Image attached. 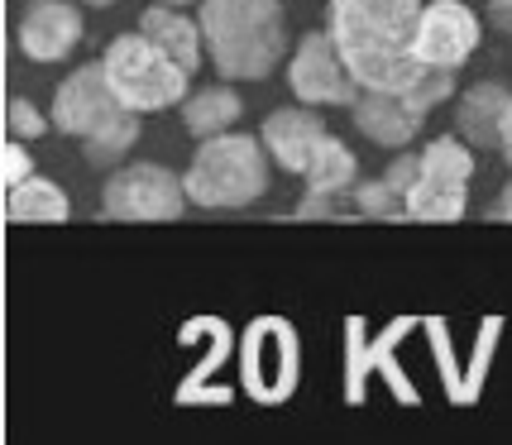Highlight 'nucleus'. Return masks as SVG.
Segmentation results:
<instances>
[{
  "instance_id": "22",
  "label": "nucleus",
  "mask_w": 512,
  "mask_h": 445,
  "mask_svg": "<svg viewBox=\"0 0 512 445\" xmlns=\"http://www.w3.org/2000/svg\"><path fill=\"white\" fill-rule=\"evenodd\" d=\"M24 178H34V158L24 149V139H10L5 144V187H20Z\"/></svg>"
},
{
  "instance_id": "11",
  "label": "nucleus",
  "mask_w": 512,
  "mask_h": 445,
  "mask_svg": "<svg viewBox=\"0 0 512 445\" xmlns=\"http://www.w3.org/2000/svg\"><path fill=\"white\" fill-rule=\"evenodd\" d=\"M297 383V340L292 326L268 316L254 321L245 335V388L259 402H283Z\"/></svg>"
},
{
  "instance_id": "4",
  "label": "nucleus",
  "mask_w": 512,
  "mask_h": 445,
  "mask_svg": "<svg viewBox=\"0 0 512 445\" xmlns=\"http://www.w3.org/2000/svg\"><path fill=\"white\" fill-rule=\"evenodd\" d=\"M101 63H106V77H111L115 96L139 115L173 111V106H182V101L192 96V91H187L192 72L173 63L144 29H139V34H115L111 44H106V58H101Z\"/></svg>"
},
{
  "instance_id": "9",
  "label": "nucleus",
  "mask_w": 512,
  "mask_h": 445,
  "mask_svg": "<svg viewBox=\"0 0 512 445\" xmlns=\"http://www.w3.org/2000/svg\"><path fill=\"white\" fill-rule=\"evenodd\" d=\"M130 106L115 96L111 77H106V63H82L77 72H67L58 91H53V130L72 134V139H87L101 125H111L115 115H125Z\"/></svg>"
},
{
  "instance_id": "8",
  "label": "nucleus",
  "mask_w": 512,
  "mask_h": 445,
  "mask_svg": "<svg viewBox=\"0 0 512 445\" xmlns=\"http://www.w3.org/2000/svg\"><path fill=\"white\" fill-rule=\"evenodd\" d=\"M288 87L307 106H340V111H350L359 101V82L355 72L345 67V58H340L331 29H312V34L297 39V48L288 58Z\"/></svg>"
},
{
  "instance_id": "6",
  "label": "nucleus",
  "mask_w": 512,
  "mask_h": 445,
  "mask_svg": "<svg viewBox=\"0 0 512 445\" xmlns=\"http://www.w3.org/2000/svg\"><path fill=\"white\" fill-rule=\"evenodd\" d=\"M422 154L417 182L407 192V221H460L469 211V178H474V144L465 134H436Z\"/></svg>"
},
{
  "instance_id": "15",
  "label": "nucleus",
  "mask_w": 512,
  "mask_h": 445,
  "mask_svg": "<svg viewBox=\"0 0 512 445\" xmlns=\"http://www.w3.org/2000/svg\"><path fill=\"white\" fill-rule=\"evenodd\" d=\"M508 106H512V91L503 82H479V87H469L455 101V130L465 134L474 149H498Z\"/></svg>"
},
{
  "instance_id": "18",
  "label": "nucleus",
  "mask_w": 512,
  "mask_h": 445,
  "mask_svg": "<svg viewBox=\"0 0 512 445\" xmlns=\"http://www.w3.org/2000/svg\"><path fill=\"white\" fill-rule=\"evenodd\" d=\"M302 182H307V192H335V197H345V192H350V187L359 182V158H355V149H350L345 139L326 134Z\"/></svg>"
},
{
  "instance_id": "14",
  "label": "nucleus",
  "mask_w": 512,
  "mask_h": 445,
  "mask_svg": "<svg viewBox=\"0 0 512 445\" xmlns=\"http://www.w3.org/2000/svg\"><path fill=\"white\" fill-rule=\"evenodd\" d=\"M139 29L154 39L168 58L178 67H187V72H197L201 58H206V34H201V20H192L187 15V5H163V0H154V5H144V15H139Z\"/></svg>"
},
{
  "instance_id": "25",
  "label": "nucleus",
  "mask_w": 512,
  "mask_h": 445,
  "mask_svg": "<svg viewBox=\"0 0 512 445\" xmlns=\"http://www.w3.org/2000/svg\"><path fill=\"white\" fill-rule=\"evenodd\" d=\"M498 154H503V163L512 168V106H508V115H503V139H498Z\"/></svg>"
},
{
  "instance_id": "2",
  "label": "nucleus",
  "mask_w": 512,
  "mask_h": 445,
  "mask_svg": "<svg viewBox=\"0 0 512 445\" xmlns=\"http://www.w3.org/2000/svg\"><path fill=\"white\" fill-rule=\"evenodd\" d=\"M206 58L225 82H264L288 58L283 0H201Z\"/></svg>"
},
{
  "instance_id": "21",
  "label": "nucleus",
  "mask_w": 512,
  "mask_h": 445,
  "mask_svg": "<svg viewBox=\"0 0 512 445\" xmlns=\"http://www.w3.org/2000/svg\"><path fill=\"white\" fill-rule=\"evenodd\" d=\"M48 125H53V120H44V111H39L34 101H24V96H15V101L5 106V130H10V139H39Z\"/></svg>"
},
{
  "instance_id": "10",
  "label": "nucleus",
  "mask_w": 512,
  "mask_h": 445,
  "mask_svg": "<svg viewBox=\"0 0 512 445\" xmlns=\"http://www.w3.org/2000/svg\"><path fill=\"white\" fill-rule=\"evenodd\" d=\"M479 39H484V24H479V15L469 10L465 0H426L417 34H412V53L426 67L460 72L474 58Z\"/></svg>"
},
{
  "instance_id": "26",
  "label": "nucleus",
  "mask_w": 512,
  "mask_h": 445,
  "mask_svg": "<svg viewBox=\"0 0 512 445\" xmlns=\"http://www.w3.org/2000/svg\"><path fill=\"white\" fill-rule=\"evenodd\" d=\"M87 5H101V10H106V5H115V0H87Z\"/></svg>"
},
{
  "instance_id": "24",
  "label": "nucleus",
  "mask_w": 512,
  "mask_h": 445,
  "mask_svg": "<svg viewBox=\"0 0 512 445\" xmlns=\"http://www.w3.org/2000/svg\"><path fill=\"white\" fill-rule=\"evenodd\" d=\"M493 221H512V182L498 192V201H493V211H489Z\"/></svg>"
},
{
  "instance_id": "27",
  "label": "nucleus",
  "mask_w": 512,
  "mask_h": 445,
  "mask_svg": "<svg viewBox=\"0 0 512 445\" xmlns=\"http://www.w3.org/2000/svg\"><path fill=\"white\" fill-rule=\"evenodd\" d=\"M163 5H192V0H163Z\"/></svg>"
},
{
  "instance_id": "13",
  "label": "nucleus",
  "mask_w": 512,
  "mask_h": 445,
  "mask_svg": "<svg viewBox=\"0 0 512 445\" xmlns=\"http://www.w3.org/2000/svg\"><path fill=\"white\" fill-rule=\"evenodd\" d=\"M321 106H307V101H297V106H288V111H273L259 125V139H264L268 158L283 168V173H292V178H307V168H312L316 149H321V139H326V120H321Z\"/></svg>"
},
{
  "instance_id": "16",
  "label": "nucleus",
  "mask_w": 512,
  "mask_h": 445,
  "mask_svg": "<svg viewBox=\"0 0 512 445\" xmlns=\"http://www.w3.org/2000/svg\"><path fill=\"white\" fill-rule=\"evenodd\" d=\"M240 115H245V101L235 87H201L182 101V130L197 134V139H211V134L235 130Z\"/></svg>"
},
{
  "instance_id": "23",
  "label": "nucleus",
  "mask_w": 512,
  "mask_h": 445,
  "mask_svg": "<svg viewBox=\"0 0 512 445\" xmlns=\"http://www.w3.org/2000/svg\"><path fill=\"white\" fill-rule=\"evenodd\" d=\"M484 15H489V24L503 34V39H512V0H489Z\"/></svg>"
},
{
  "instance_id": "17",
  "label": "nucleus",
  "mask_w": 512,
  "mask_h": 445,
  "mask_svg": "<svg viewBox=\"0 0 512 445\" xmlns=\"http://www.w3.org/2000/svg\"><path fill=\"white\" fill-rule=\"evenodd\" d=\"M5 216L10 221H67L72 216V201L67 192L58 187L53 178H24L20 187H10V197H5Z\"/></svg>"
},
{
  "instance_id": "20",
  "label": "nucleus",
  "mask_w": 512,
  "mask_h": 445,
  "mask_svg": "<svg viewBox=\"0 0 512 445\" xmlns=\"http://www.w3.org/2000/svg\"><path fill=\"white\" fill-rule=\"evenodd\" d=\"M355 216H374V221H402L407 216V197L388 178H364L350 187Z\"/></svg>"
},
{
  "instance_id": "19",
  "label": "nucleus",
  "mask_w": 512,
  "mask_h": 445,
  "mask_svg": "<svg viewBox=\"0 0 512 445\" xmlns=\"http://www.w3.org/2000/svg\"><path fill=\"white\" fill-rule=\"evenodd\" d=\"M134 139H139V111H125V115H115L111 125H101L96 134L82 139V158H87L91 168H120L130 158Z\"/></svg>"
},
{
  "instance_id": "7",
  "label": "nucleus",
  "mask_w": 512,
  "mask_h": 445,
  "mask_svg": "<svg viewBox=\"0 0 512 445\" xmlns=\"http://www.w3.org/2000/svg\"><path fill=\"white\" fill-rule=\"evenodd\" d=\"M187 206V182L163 163H120L101 187L106 221H178Z\"/></svg>"
},
{
  "instance_id": "3",
  "label": "nucleus",
  "mask_w": 512,
  "mask_h": 445,
  "mask_svg": "<svg viewBox=\"0 0 512 445\" xmlns=\"http://www.w3.org/2000/svg\"><path fill=\"white\" fill-rule=\"evenodd\" d=\"M268 149L264 139L254 134H211L201 139L192 163H187V197L192 206H206V211H240L249 201H259L268 192Z\"/></svg>"
},
{
  "instance_id": "5",
  "label": "nucleus",
  "mask_w": 512,
  "mask_h": 445,
  "mask_svg": "<svg viewBox=\"0 0 512 445\" xmlns=\"http://www.w3.org/2000/svg\"><path fill=\"white\" fill-rule=\"evenodd\" d=\"M450 91H455V72L431 67L426 82L412 91H359V101L350 106V120H355V130L369 144H379V149H407L426 130L431 111L441 101H450Z\"/></svg>"
},
{
  "instance_id": "12",
  "label": "nucleus",
  "mask_w": 512,
  "mask_h": 445,
  "mask_svg": "<svg viewBox=\"0 0 512 445\" xmlns=\"http://www.w3.org/2000/svg\"><path fill=\"white\" fill-rule=\"evenodd\" d=\"M87 20L72 0H29L15 20V48L29 63H63L82 44Z\"/></svg>"
},
{
  "instance_id": "1",
  "label": "nucleus",
  "mask_w": 512,
  "mask_h": 445,
  "mask_svg": "<svg viewBox=\"0 0 512 445\" xmlns=\"http://www.w3.org/2000/svg\"><path fill=\"white\" fill-rule=\"evenodd\" d=\"M426 0H331L326 29L359 91H412L431 67L417 63L412 34Z\"/></svg>"
}]
</instances>
